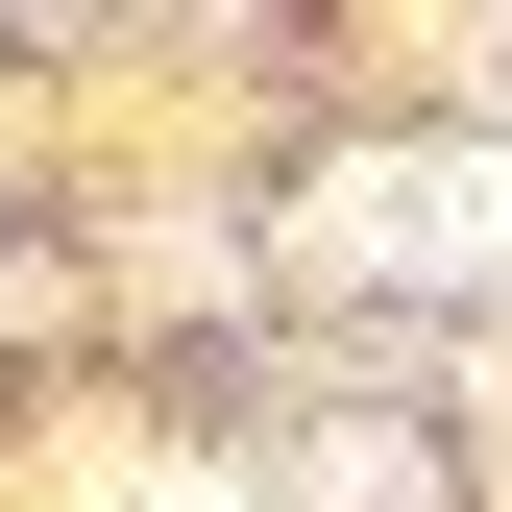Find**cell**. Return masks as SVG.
<instances>
[{"label": "cell", "mask_w": 512, "mask_h": 512, "mask_svg": "<svg viewBox=\"0 0 512 512\" xmlns=\"http://www.w3.org/2000/svg\"><path fill=\"white\" fill-rule=\"evenodd\" d=\"M293 244H317L342 293H488V269H512V171H488V147H391V171H342Z\"/></svg>", "instance_id": "cell-1"}, {"label": "cell", "mask_w": 512, "mask_h": 512, "mask_svg": "<svg viewBox=\"0 0 512 512\" xmlns=\"http://www.w3.org/2000/svg\"><path fill=\"white\" fill-rule=\"evenodd\" d=\"M171 512H220V488H171Z\"/></svg>", "instance_id": "cell-2"}]
</instances>
